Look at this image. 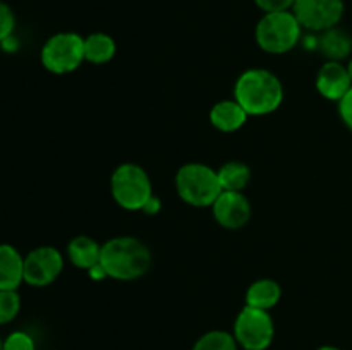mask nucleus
I'll return each mask as SVG.
<instances>
[{
	"label": "nucleus",
	"mask_w": 352,
	"mask_h": 350,
	"mask_svg": "<svg viewBox=\"0 0 352 350\" xmlns=\"http://www.w3.org/2000/svg\"><path fill=\"white\" fill-rule=\"evenodd\" d=\"M234 100L250 117L270 115L284 103V84L268 69H246L234 82Z\"/></svg>",
	"instance_id": "1"
},
{
	"label": "nucleus",
	"mask_w": 352,
	"mask_h": 350,
	"mask_svg": "<svg viewBox=\"0 0 352 350\" xmlns=\"http://www.w3.org/2000/svg\"><path fill=\"white\" fill-rule=\"evenodd\" d=\"M151 263L153 256L150 247L138 237L117 235L102 244L100 264L112 280H140L150 271Z\"/></svg>",
	"instance_id": "2"
},
{
	"label": "nucleus",
	"mask_w": 352,
	"mask_h": 350,
	"mask_svg": "<svg viewBox=\"0 0 352 350\" xmlns=\"http://www.w3.org/2000/svg\"><path fill=\"white\" fill-rule=\"evenodd\" d=\"M175 191L181 201L192 208H212L223 189L215 168L201 161H189L175 174Z\"/></svg>",
	"instance_id": "3"
},
{
	"label": "nucleus",
	"mask_w": 352,
	"mask_h": 350,
	"mask_svg": "<svg viewBox=\"0 0 352 350\" xmlns=\"http://www.w3.org/2000/svg\"><path fill=\"white\" fill-rule=\"evenodd\" d=\"M302 40V26L292 10L263 14L254 27V41L268 55H284Z\"/></svg>",
	"instance_id": "4"
},
{
	"label": "nucleus",
	"mask_w": 352,
	"mask_h": 350,
	"mask_svg": "<svg viewBox=\"0 0 352 350\" xmlns=\"http://www.w3.org/2000/svg\"><path fill=\"white\" fill-rule=\"evenodd\" d=\"M112 199L126 211H143L146 202L153 198V184L141 165L124 161L113 168L110 175Z\"/></svg>",
	"instance_id": "5"
},
{
	"label": "nucleus",
	"mask_w": 352,
	"mask_h": 350,
	"mask_svg": "<svg viewBox=\"0 0 352 350\" xmlns=\"http://www.w3.org/2000/svg\"><path fill=\"white\" fill-rule=\"evenodd\" d=\"M40 62L48 72L71 74L86 62L85 36L74 31H60L48 38L40 51Z\"/></svg>",
	"instance_id": "6"
},
{
	"label": "nucleus",
	"mask_w": 352,
	"mask_h": 350,
	"mask_svg": "<svg viewBox=\"0 0 352 350\" xmlns=\"http://www.w3.org/2000/svg\"><path fill=\"white\" fill-rule=\"evenodd\" d=\"M232 335L244 350H267L275 336V323L270 311L244 305L236 316Z\"/></svg>",
	"instance_id": "7"
},
{
	"label": "nucleus",
	"mask_w": 352,
	"mask_h": 350,
	"mask_svg": "<svg viewBox=\"0 0 352 350\" xmlns=\"http://www.w3.org/2000/svg\"><path fill=\"white\" fill-rule=\"evenodd\" d=\"M65 257L57 247L40 246L24 256V283L33 288H45L62 275Z\"/></svg>",
	"instance_id": "8"
},
{
	"label": "nucleus",
	"mask_w": 352,
	"mask_h": 350,
	"mask_svg": "<svg viewBox=\"0 0 352 350\" xmlns=\"http://www.w3.org/2000/svg\"><path fill=\"white\" fill-rule=\"evenodd\" d=\"M344 0H294L292 12L296 19L311 33H323L339 26L344 17Z\"/></svg>",
	"instance_id": "9"
},
{
	"label": "nucleus",
	"mask_w": 352,
	"mask_h": 350,
	"mask_svg": "<svg viewBox=\"0 0 352 350\" xmlns=\"http://www.w3.org/2000/svg\"><path fill=\"white\" fill-rule=\"evenodd\" d=\"M213 220L226 230H241L250 223L253 208L244 192L222 191L212 205Z\"/></svg>",
	"instance_id": "10"
},
{
	"label": "nucleus",
	"mask_w": 352,
	"mask_h": 350,
	"mask_svg": "<svg viewBox=\"0 0 352 350\" xmlns=\"http://www.w3.org/2000/svg\"><path fill=\"white\" fill-rule=\"evenodd\" d=\"M315 88L329 102H339L352 88V79L347 65L342 62L327 60L316 72Z\"/></svg>",
	"instance_id": "11"
},
{
	"label": "nucleus",
	"mask_w": 352,
	"mask_h": 350,
	"mask_svg": "<svg viewBox=\"0 0 352 350\" xmlns=\"http://www.w3.org/2000/svg\"><path fill=\"white\" fill-rule=\"evenodd\" d=\"M208 119L210 124H212L217 130L226 134H232L246 126L250 115L244 112V108L236 102V100L230 98L217 102L215 105L210 108Z\"/></svg>",
	"instance_id": "12"
},
{
	"label": "nucleus",
	"mask_w": 352,
	"mask_h": 350,
	"mask_svg": "<svg viewBox=\"0 0 352 350\" xmlns=\"http://www.w3.org/2000/svg\"><path fill=\"white\" fill-rule=\"evenodd\" d=\"M24 283V256L12 244H0V290H17Z\"/></svg>",
	"instance_id": "13"
},
{
	"label": "nucleus",
	"mask_w": 352,
	"mask_h": 350,
	"mask_svg": "<svg viewBox=\"0 0 352 350\" xmlns=\"http://www.w3.org/2000/svg\"><path fill=\"white\" fill-rule=\"evenodd\" d=\"M102 244L89 235H76L67 244V259L78 270H91L100 264Z\"/></svg>",
	"instance_id": "14"
},
{
	"label": "nucleus",
	"mask_w": 352,
	"mask_h": 350,
	"mask_svg": "<svg viewBox=\"0 0 352 350\" xmlns=\"http://www.w3.org/2000/svg\"><path fill=\"white\" fill-rule=\"evenodd\" d=\"M318 50L327 60H346L352 57V36L342 27H330V30L320 33Z\"/></svg>",
	"instance_id": "15"
},
{
	"label": "nucleus",
	"mask_w": 352,
	"mask_h": 350,
	"mask_svg": "<svg viewBox=\"0 0 352 350\" xmlns=\"http://www.w3.org/2000/svg\"><path fill=\"white\" fill-rule=\"evenodd\" d=\"M282 299V287L274 278H260L248 287L244 301L251 307L272 311Z\"/></svg>",
	"instance_id": "16"
},
{
	"label": "nucleus",
	"mask_w": 352,
	"mask_h": 350,
	"mask_svg": "<svg viewBox=\"0 0 352 350\" xmlns=\"http://www.w3.org/2000/svg\"><path fill=\"white\" fill-rule=\"evenodd\" d=\"M117 43L109 33L96 31L85 36V58L93 65L109 64L116 57Z\"/></svg>",
	"instance_id": "17"
},
{
	"label": "nucleus",
	"mask_w": 352,
	"mask_h": 350,
	"mask_svg": "<svg viewBox=\"0 0 352 350\" xmlns=\"http://www.w3.org/2000/svg\"><path fill=\"white\" fill-rule=\"evenodd\" d=\"M219 180L223 191L244 192L251 182V168L241 160H229L220 165Z\"/></svg>",
	"instance_id": "18"
},
{
	"label": "nucleus",
	"mask_w": 352,
	"mask_h": 350,
	"mask_svg": "<svg viewBox=\"0 0 352 350\" xmlns=\"http://www.w3.org/2000/svg\"><path fill=\"white\" fill-rule=\"evenodd\" d=\"M192 350H239V345L230 331L212 329L196 340Z\"/></svg>",
	"instance_id": "19"
},
{
	"label": "nucleus",
	"mask_w": 352,
	"mask_h": 350,
	"mask_svg": "<svg viewBox=\"0 0 352 350\" xmlns=\"http://www.w3.org/2000/svg\"><path fill=\"white\" fill-rule=\"evenodd\" d=\"M21 311V295L17 290H0V325H9Z\"/></svg>",
	"instance_id": "20"
},
{
	"label": "nucleus",
	"mask_w": 352,
	"mask_h": 350,
	"mask_svg": "<svg viewBox=\"0 0 352 350\" xmlns=\"http://www.w3.org/2000/svg\"><path fill=\"white\" fill-rule=\"evenodd\" d=\"M2 350H36V345L30 333L12 331L3 340Z\"/></svg>",
	"instance_id": "21"
},
{
	"label": "nucleus",
	"mask_w": 352,
	"mask_h": 350,
	"mask_svg": "<svg viewBox=\"0 0 352 350\" xmlns=\"http://www.w3.org/2000/svg\"><path fill=\"white\" fill-rule=\"evenodd\" d=\"M14 30H16V14L9 3L0 0V43L12 36Z\"/></svg>",
	"instance_id": "22"
},
{
	"label": "nucleus",
	"mask_w": 352,
	"mask_h": 350,
	"mask_svg": "<svg viewBox=\"0 0 352 350\" xmlns=\"http://www.w3.org/2000/svg\"><path fill=\"white\" fill-rule=\"evenodd\" d=\"M253 2L263 14L292 10V5H294V0H253Z\"/></svg>",
	"instance_id": "23"
},
{
	"label": "nucleus",
	"mask_w": 352,
	"mask_h": 350,
	"mask_svg": "<svg viewBox=\"0 0 352 350\" xmlns=\"http://www.w3.org/2000/svg\"><path fill=\"white\" fill-rule=\"evenodd\" d=\"M337 110L347 129L352 130V88L337 102Z\"/></svg>",
	"instance_id": "24"
},
{
	"label": "nucleus",
	"mask_w": 352,
	"mask_h": 350,
	"mask_svg": "<svg viewBox=\"0 0 352 350\" xmlns=\"http://www.w3.org/2000/svg\"><path fill=\"white\" fill-rule=\"evenodd\" d=\"M160 209H162V201L157 198V196H153V198H151L150 201L146 202V206L143 208V213L153 216V215H157V213H160Z\"/></svg>",
	"instance_id": "25"
},
{
	"label": "nucleus",
	"mask_w": 352,
	"mask_h": 350,
	"mask_svg": "<svg viewBox=\"0 0 352 350\" xmlns=\"http://www.w3.org/2000/svg\"><path fill=\"white\" fill-rule=\"evenodd\" d=\"M0 47H2L6 51H9V54H14V51L19 48V41H17L16 36L12 34V36H9L7 40H3L2 43H0Z\"/></svg>",
	"instance_id": "26"
},
{
	"label": "nucleus",
	"mask_w": 352,
	"mask_h": 350,
	"mask_svg": "<svg viewBox=\"0 0 352 350\" xmlns=\"http://www.w3.org/2000/svg\"><path fill=\"white\" fill-rule=\"evenodd\" d=\"M88 275H89V278H93V280H103V278H109L107 277V273H105V270H103L102 268V264H96V266H93L91 270H88Z\"/></svg>",
	"instance_id": "27"
},
{
	"label": "nucleus",
	"mask_w": 352,
	"mask_h": 350,
	"mask_svg": "<svg viewBox=\"0 0 352 350\" xmlns=\"http://www.w3.org/2000/svg\"><path fill=\"white\" fill-rule=\"evenodd\" d=\"M316 350H340V349H337V347L333 345H323V347H318Z\"/></svg>",
	"instance_id": "28"
},
{
	"label": "nucleus",
	"mask_w": 352,
	"mask_h": 350,
	"mask_svg": "<svg viewBox=\"0 0 352 350\" xmlns=\"http://www.w3.org/2000/svg\"><path fill=\"white\" fill-rule=\"evenodd\" d=\"M347 69H349V74H351V79H352V57L349 58V64H347Z\"/></svg>",
	"instance_id": "29"
},
{
	"label": "nucleus",
	"mask_w": 352,
	"mask_h": 350,
	"mask_svg": "<svg viewBox=\"0 0 352 350\" xmlns=\"http://www.w3.org/2000/svg\"><path fill=\"white\" fill-rule=\"evenodd\" d=\"M2 347H3V340L0 338V350H2Z\"/></svg>",
	"instance_id": "30"
}]
</instances>
